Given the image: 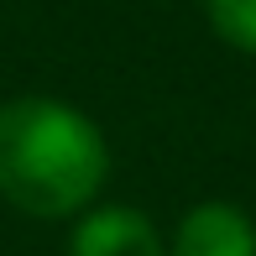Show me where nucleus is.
Here are the masks:
<instances>
[{
	"label": "nucleus",
	"mask_w": 256,
	"mask_h": 256,
	"mask_svg": "<svg viewBox=\"0 0 256 256\" xmlns=\"http://www.w3.org/2000/svg\"><path fill=\"white\" fill-rule=\"evenodd\" d=\"M110 178V142L78 104L16 94L0 104V199L32 220H78Z\"/></svg>",
	"instance_id": "f257e3e1"
},
{
	"label": "nucleus",
	"mask_w": 256,
	"mask_h": 256,
	"mask_svg": "<svg viewBox=\"0 0 256 256\" xmlns=\"http://www.w3.org/2000/svg\"><path fill=\"white\" fill-rule=\"evenodd\" d=\"M68 256H168V240L136 204H89L68 230Z\"/></svg>",
	"instance_id": "f03ea898"
},
{
	"label": "nucleus",
	"mask_w": 256,
	"mask_h": 256,
	"mask_svg": "<svg viewBox=\"0 0 256 256\" xmlns=\"http://www.w3.org/2000/svg\"><path fill=\"white\" fill-rule=\"evenodd\" d=\"M168 256H256V220L230 199H199L172 225Z\"/></svg>",
	"instance_id": "7ed1b4c3"
},
{
	"label": "nucleus",
	"mask_w": 256,
	"mask_h": 256,
	"mask_svg": "<svg viewBox=\"0 0 256 256\" xmlns=\"http://www.w3.org/2000/svg\"><path fill=\"white\" fill-rule=\"evenodd\" d=\"M204 16L220 42L256 58V0H204Z\"/></svg>",
	"instance_id": "20e7f679"
}]
</instances>
